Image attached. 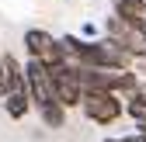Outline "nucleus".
Listing matches in <instances>:
<instances>
[{
    "label": "nucleus",
    "mask_w": 146,
    "mask_h": 142,
    "mask_svg": "<svg viewBox=\"0 0 146 142\" xmlns=\"http://www.w3.org/2000/svg\"><path fill=\"white\" fill-rule=\"evenodd\" d=\"M104 142H125V135H122V139H104Z\"/></svg>",
    "instance_id": "obj_8"
},
{
    "label": "nucleus",
    "mask_w": 146,
    "mask_h": 142,
    "mask_svg": "<svg viewBox=\"0 0 146 142\" xmlns=\"http://www.w3.org/2000/svg\"><path fill=\"white\" fill-rule=\"evenodd\" d=\"M7 97V59L0 56V101Z\"/></svg>",
    "instance_id": "obj_6"
},
{
    "label": "nucleus",
    "mask_w": 146,
    "mask_h": 142,
    "mask_svg": "<svg viewBox=\"0 0 146 142\" xmlns=\"http://www.w3.org/2000/svg\"><path fill=\"white\" fill-rule=\"evenodd\" d=\"M25 73H28V94H31V104H35V111H38L42 125L45 128H63L66 125V108L56 97L49 66L38 62V59H28L25 62Z\"/></svg>",
    "instance_id": "obj_1"
},
{
    "label": "nucleus",
    "mask_w": 146,
    "mask_h": 142,
    "mask_svg": "<svg viewBox=\"0 0 146 142\" xmlns=\"http://www.w3.org/2000/svg\"><path fill=\"white\" fill-rule=\"evenodd\" d=\"M125 114H129L139 128L146 125V90H143V87L132 90V94H125Z\"/></svg>",
    "instance_id": "obj_5"
},
{
    "label": "nucleus",
    "mask_w": 146,
    "mask_h": 142,
    "mask_svg": "<svg viewBox=\"0 0 146 142\" xmlns=\"http://www.w3.org/2000/svg\"><path fill=\"white\" fill-rule=\"evenodd\" d=\"M132 69H136L139 76H146V59H136V66H132Z\"/></svg>",
    "instance_id": "obj_7"
},
{
    "label": "nucleus",
    "mask_w": 146,
    "mask_h": 142,
    "mask_svg": "<svg viewBox=\"0 0 146 142\" xmlns=\"http://www.w3.org/2000/svg\"><path fill=\"white\" fill-rule=\"evenodd\" d=\"M25 49H28V59H38V62H45L49 69L66 62L63 42H59L52 31H45V28H28V31H25Z\"/></svg>",
    "instance_id": "obj_3"
},
{
    "label": "nucleus",
    "mask_w": 146,
    "mask_h": 142,
    "mask_svg": "<svg viewBox=\"0 0 146 142\" xmlns=\"http://www.w3.org/2000/svg\"><path fill=\"white\" fill-rule=\"evenodd\" d=\"M49 73H52V87H56L59 104H63L66 111H70V108H80V104H84V83H80V76H77V66L63 62V66H52Z\"/></svg>",
    "instance_id": "obj_4"
},
{
    "label": "nucleus",
    "mask_w": 146,
    "mask_h": 142,
    "mask_svg": "<svg viewBox=\"0 0 146 142\" xmlns=\"http://www.w3.org/2000/svg\"><path fill=\"white\" fill-rule=\"evenodd\" d=\"M80 111H84L87 121H94V125H115L125 114V97L115 94V90H87Z\"/></svg>",
    "instance_id": "obj_2"
},
{
    "label": "nucleus",
    "mask_w": 146,
    "mask_h": 142,
    "mask_svg": "<svg viewBox=\"0 0 146 142\" xmlns=\"http://www.w3.org/2000/svg\"><path fill=\"white\" fill-rule=\"evenodd\" d=\"M143 128H146V125H143Z\"/></svg>",
    "instance_id": "obj_9"
}]
</instances>
